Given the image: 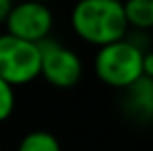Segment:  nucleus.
<instances>
[{"label": "nucleus", "mask_w": 153, "mask_h": 151, "mask_svg": "<svg viewBox=\"0 0 153 151\" xmlns=\"http://www.w3.org/2000/svg\"><path fill=\"white\" fill-rule=\"evenodd\" d=\"M70 23L82 41L97 49L126 39L128 33L122 0H79L72 8Z\"/></svg>", "instance_id": "1"}, {"label": "nucleus", "mask_w": 153, "mask_h": 151, "mask_svg": "<svg viewBox=\"0 0 153 151\" xmlns=\"http://www.w3.org/2000/svg\"><path fill=\"white\" fill-rule=\"evenodd\" d=\"M143 49L132 39H120L97 49L93 58V70L99 81L114 89H126L136 83L142 74Z\"/></svg>", "instance_id": "2"}, {"label": "nucleus", "mask_w": 153, "mask_h": 151, "mask_svg": "<svg viewBox=\"0 0 153 151\" xmlns=\"http://www.w3.org/2000/svg\"><path fill=\"white\" fill-rule=\"evenodd\" d=\"M41 76V54L37 45L0 35V79L16 87L27 85Z\"/></svg>", "instance_id": "3"}, {"label": "nucleus", "mask_w": 153, "mask_h": 151, "mask_svg": "<svg viewBox=\"0 0 153 151\" xmlns=\"http://www.w3.org/2000/svg\"><path fill=\"white\" fill-rule=\"evenodd\" d=\"M37 49L41 54V76L49 85L56 89L78 85L83 74V64L74 50L51 37L39 43Z\"/></svg>", "instance_id": "4"}, {"label": "nucleus", "mask_w": 153, "mask_h": 151, "mask_svg": "<svg viewBox=\"0 0 153 151\" xmlns=\"http://www.w3.org/2000/svg\"><path fill=\"white\" fill-rule=\"evenodd\" d=\"M4 25H6L8 35L39 45L41 41L51 37L54 18H52V12L47 4L19 0L14 4Z\"/></svg>", "instance_id": "5"}, {"label": "nucleus", "mask_w": 153, "mask_h": 151, "mask_svg": "<svg viewBox=\"0 0 153 151\" xmlns=\"http://www.w3.org/2000/svg\"><path fill=\"white\" fill-rule=\"evenodd\" d=\"M126 99L124 105L130 114L138 118H151L153 116V91H151V79L140 78L136 83L124 89Z\"/></svg>", "instance_id": "6"}, {"label": "nucleus", "mask_w": 153, "mask_h": 151, "mask_svg": "<svg viewBox=\"0 0 153 151\" xmlns=\"http://www.w3.org/2000/svg\"><path fill=\"white\" fill-rule=\"evenodd\" d=\"M122 10L128 29H153V0H124Z\"/></svg>", "instance_id": "7"}, {"label": "nucleus", "mask_w": 153, "mask_h": 151, "mask_svg": "<svg viewBox=\"0 0 153 151\" xmlns=\"http://www.w3.org/2000/svg\"><path fill=\"white\" fill-rule=\"evenodd\" d=\"M16 151H62V147L54 134L47 130H33L22 138Z\"/></svg>", "instance_id": "8"}, {"label": "nucleus", "mask_w": 153, "mask_h": 151, "mask_svg": "<svg viewBox=\"0 0 153 151\" xmlns=\"http://www.w3.org/2000/svg\"><path fill=\"white\" fill-rule=\"evenodd\" d=\"M16 109V89L0 79V124L12 116Z\"/></svg>", "instance_id": "9"}, {"label": "nucleus", "mask_w": 153, "mask_h": 151, "mask_svg": "<svg viewBox=\"0 0 153 151\" xmlns=\"http://www.w3.org/2000/svg\"><path fill=\"white\" fill-rule=\"evenodd\" d=\"M142 74H143V78L153 79V50H143V58H142Z\"/></svg>", "instance_id": "10"}, {"label": "nucleus", "mask_w": 153, "mask_h": 151, "mask_svg": "<svg viewBox=\"0 0 153 151\" xmlns=\"http://www.w3.org/2000/svg\"><path fill=\"white\" fill-rule=\"evenodd\" d=\"M14 0H0V25L2 23H6L8 16H10L12 8H14Z\"/></svg>", "instance_id": "11"}, {"label": "nucleus", "mask_w": 153, "mask_h": 151, "mask_svg": "<svg viewBox=\"0 0 153 151\" xmlns=\"http://www.w3.org/2000/svg\"><path fill=\"white\" fill-rule=\"evenodd\" d=\"M31 2H41V4H47L49 0H31Z\"/></svg>", "instance_id": "12"}, {"label": "nucleus", "mask_w": 153, "mask_h": 151, "mask_svg": "<svg viewBox=\"0 0 153 151\" xmlns=\"http://www.w3.org/2000/svg\"><path fill=\"white\" fill-rule=\"evenodd\" d=\"M151 91H153V79H151Z\"/></svg>", "instance_id": "13"}, {"label": "nucleus", "mask_w": 153, "mask_h": 151, "mask_svg": "<svg viewBox=\"0 0 153 151\" xmlns=\"http://www.w3.org/2000/svg\"><path fill=\"white\" fill-rule=\"evenodd\" d=\"M76 2H79V0H76Z\"/></svg>", "instance_id": "14"}]
</instances>
